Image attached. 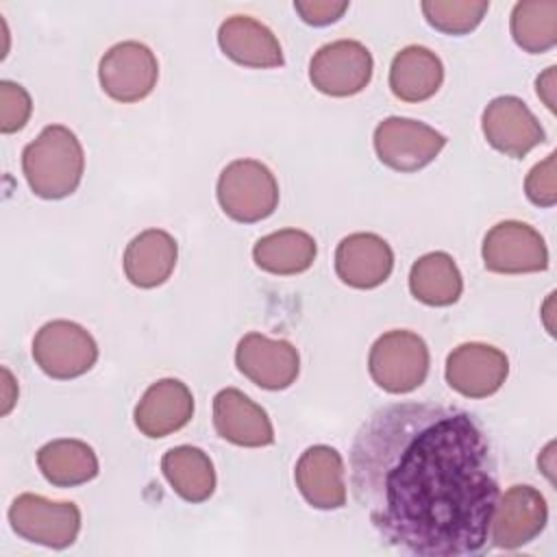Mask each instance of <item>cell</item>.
<instances>
[{
	"label": "cell",
	"instance_id": "cell-14",
	"mask_svg": "<svg viewBox=\"0 0 557 557\" xmlns=\"http://www.w3.org/2000/svg\"><path fill=\"white\" fill-rule=\"evenodd\" d=\"M237 370L263 389H285L300 372V357L287 339H270L261 333H248L235 348Z\"/></svg>",
	"mask_w": 557,
	"mask_h": 557
},
{
	"label": "cell",
	"instance_id": "cell-9",
	"mask_svg": "<svg viewBox=\"0 0 557 557\" xmlns=\"http://www.w3.org/2000/svg\"><path fill=\"white\" fill-rule=\"evenodd\" d=\"M483 263L496 274H529L548 268L544 237L527 222L505 220L492 226L481 246Z\"/></svg>",
	"mask_w": 557,
	"mask_h": 557
},
{
	"label": "cell",
	"instance_id": "cell-5",
	"mask_svg": "<svg viewBox=\"0 0 557 557\" xmlns=\"http://www.w3.org/2000/svg\"><path fill=\"white\" fill-rule=\"evenodd\" d=\"M33 359L48 376L67 381L94 368L98 344L85 326L70 320H52L37 331Z\"/></svg>",
	"mask_w": 557,
	"mask_h": 557
},
{
	"label": "cell",
	"instance_id": "cell-4",
	"mask_svg": "<svg viewBox=\"0 0 557 557\" xmlns=\"http://www.w3.org/2000/svg\"><path fill=\"white\" fill-rule=\"evenodd\" d=\"M429 363L426 342L405 329L383 333L368 355L372 381L389 394H407L420 387L429 374Z\"/></svg>",
	"mask_w": 557,
	"mask_h": 557
},
{
	"label": "cell",
	"instance_id": "cell-11",
	"mask_svg": "<svg viewBox=\"0 0 557 557\" xmlns=\"http://www.w3.org/2000/svg\"><path fill=\"white\" fill-rule=\"evenodd\" d=\"M548 522L546 498L533 485H511L498 500L490 520L494 546L513 550L533 542Z\"/></svg>",
	"mask_w": 557,
	"mask_h": 557
},
{
	"label": "cell",
	"instance_id": "cell-20",
	"mask_svg": "<svg viewBox=\"0 0 557 557\" xmlns=\"http://www.w3.org/2000/svg\"><path fill=\"white\" fill-rule=\"evenodd\" d=\"M178 259L176 239L161 228H148L135 235L124 250V274L141 289L163 285L174 272Z\"/></svg>",
	"mask_w": 557,
	"mask_h": 557
},
{
	"label": "cell",
	"instance_id": "cell-27",
	"mask_svg": "<svg viewBox=\"0 0 557 557\" xmlns=\"http://www.w3.org/2000/svg\"><path fill=\"white\" fill-rule=\"evenodd\" d=\"M422 13L426 22L446 35H466L485 17L487 0H424Z\"/></svg>",
	"mask_w": 557,
	"mask_h": 557
},
{
	"label": "cell",
	"instance_id": "cell-10",
	"mask_svg": "<svg viewBox=\"0 0 557 557\" xmlns=\"http://www.w3.org/2000/svg\"><path fill=\"white\" fill-rule=\"evenodd\" d=\"M98 78L104 94L115 102H137L154 89L159 63L146 44L120 41L102 54Z\"/></svg>",
	"mask_w": 557,
	"mask_h": 557
},
{
	"label": "cell",
	"instance_id": "cell-30",
	"mask_svg": "<svg viewBox=\"0 0 557 557\" xmlns=\"http://www.w3.org/2000/svg\"><path fill=\"white\" fill-rule=\"evenodd\" d=\"M294 9H296V13L300 15L302 22H307L311 26H326V24L337 22L346 13L348 2L346 0H342V2H335V0H296Z\"/></svg>",
	"mask_w": 557,
	"mask_h": 557
},
{
	"label": "cell",
	"instance_id": "cell-22",
	"mask_svg": "<svg viewBox=\"0 0 557 557\" xmlns=\"http://www.w3.org/2000/svg\"><path fill=\"white\" fill-rule=\"evenodd\" d=\"M318 246L315 239L300 228H281L263 235L252 246L255 265L263 272L289 276L300 274L315 261Z\"/></svg>",
	"mask_w": 557,
	"mask_h": 557
},
{
	"label": "cell",
	"instance_id": "cell-29",
	"mask_svg": "<svg viewBox=\"0 0 557 557\" xmlns=\"http://www.w3.org/2000/svg\"><path fill=\"white\" fill-rule=\"evenodd\" d=\"M524 194L537 207H553L557 202V183H555V152L544 161L531 168L524 178Z\"/></svg>",
	"mask_w": 557,
	"mask_h": 557
},
{
	"label": "cell",
	"instance_id": "cell-18",
	"mask_svg": "<svg viewBox=\"0 0 557 557\" xmlns=\"http://www.w3.org/2000/svg\"><path fill=\"white\" fill-rule=\"evenodd\" d=\"M194 416V396L178 379H159L135 405V426L146 437H165L183 429Z\"/></svg>",
	"mask_w": 557,
	"mask_h": 557
},
{
	"label": "cell",
	"instance_id": "cell-7",
	"mask_svg": "<svg viewBox=\"0 0 557 557\" xmlns=\"http://www.w3.org/2000/svg\"><path fill=\"white\" fill-rule=\"evenodd\" d=\"M446 146V137L433 126L411 117H385L374 128V150L383 165L396 172H418Z\"/></svg>",
	"mask_w": 557,
	"mask_h": 557
},
{
	"label": "cell",
	"instance_id": "cell-24",
	"mask_svg": "<svg viewBox=\"0 0 557 557\" xmlns=\"http://www.w3.org/2000/svg\"><path fill=\"white\" fill-rule=\"evenodd\" d=\"M409 289L416 300L431 307H448L459 300L463 278L448 252L435 250L422 255L409 272Z\"/></svg>",
	"mask_w": 557,
	"mask_h": 557
},
{
	"label": "cell",
	"instance_id": "cell-28",
	"mask_svg": "<svg viewBox=\"0 0 557 557\" xmlns=\"http://www.w3.org/2000/svg\"><path fill=\"white\" fill-rule=\"evenodd\" d=\"M33 113V100L28 91L13 81H0V131L11 135L26 126Z\"/></svg>",
	"mask_w": 557,
	"mask_h": 557
},
{
	"label": "cell",
	"instance_id": "cell-31",
	"mask_svg": "<svg viewBox=\"0 0 557 557\" xmlns=\"http://www.w3.org/2000/svg\"><path fill=\"white\" fill-rule=\"evenodd\" d=\"M535 89H537V96L544 100V104L555 111V67H546V72L542 76H537L535 81Z\"/></svg>",
	"mask_w": 557,
	"mask_h": 557
},
{
	"label": "cell",
	"instance_id": "cell-19",
	"mask_svg": "<svg viewBox=\"0 0 557 557\" xmlns=\"http://www.w3.org/2000/svg\"><path fill=\"white\" fill-rule=\"evenodd\" d=\"M220 50L244 67H281L283 48L276 35L250 15H231L218 28Z\"/></svg>",
	"mask_w": 557,
	"mask_h": 557
},
{
	"label": "cell",
	"instance_id": "cell-8",
	"mask_svg": "<svg viewBox=\"0 0 557 557\" xmlns=\"http://www.w3.org/2000/svg\"><path fill=\"white\" fill-rule=\"evenodd\" d=\"M372 54L355 39L324 44L309 63L311 85L326 96L346 98L363 91L372 78Z\"/></svg>",
	"mask_w": 557,
	"mask_h": 557
},
{
	"label": "cell",
	"instance_id": "cell-13",
	"mask_svg": "<svg viewBox=\"0 0 557 557\" xmlns=\"http://www.w3.org/2000/svg\"><path fill=\"white\" fill-rule=\"evenodd\" d=\"M509 374L507 355L483 342H468L446 359V383L466 398H487L500 389Z\"/></svg>",
	"mask_w": 557,
	"mask_h": 557
},
{
	"label": "cell",
	"instance_id": "cell-2",
	"mask_svg": "<svg viewBox=\"0 0 557 557\" xmlns=\"http://www.w3.org/2000/svg\"><path fill=\"white\" fill-rule=\"evenodd\" d=\"M85 170L78 137L63 124L46 126L22 152V172L35 196L61 200L76 191Z\"/></svg>",
	"mask_w": 557,
	"mask_h": 557
},
{
	"label": "cell",
	"instance_id": "cell-17",
	"mask_svg": "<svg viewBox=\"0 0 557 557\" xmlns=\"http://www.w3.org/2000/svg\"><path fill=\"white\" fill-rule=\"evenodd\" d=\"M296 487L315 509H339L346 505L344 459L333 446H309L294 468Z\"/></svg>",
	"mask_w": 557,
	"mask_h": 557
},
{
	"label": "cell",
	"instance_id": "cell-21",
	"mask_svg": "<svg viewBox=\"0 0 557 557\" xmlns=\"http://www.w3.org/2000/svg\"><path fill=\"white\" fill-rule=\"evenodd\" d=\"M444 83L442 59L424 46H407L392 59L389 87L403 102H422Z\"/></svg>",
	"mask_w": 557,
	"mask_h": 557
},
{
	"label": "cell",
	"instance_id": "cell-3",
	"mask_svg": "<svg viewBox=\"0 0 557 557\" xmlns=\"http://www.w3.org/2000/svg\"><path fill=\"white\" fill-rule=\"evenodd\" d=\"M215 194L222 211L244 224L270 218L278 205V183L272 170L257 159L231 161L220 172Z\"/></svg>",
	"mask_w": 557,
	"mask_h": 557
},
{
	"label": "cell",
	"instance_id": "cell-12",
	"mask_svg": "<svg viewBox=\"0 0 557 557\" xmlns=\"http://www.w3.org/2000/svg\"><path fill=\"white\" fill-rule=\"evenodd\" d=\"M487 144L513 159H522L546 139V133L531 109L516 96H498L487 102L481 117Z\"/></svg>",
	"mask_w": 557,
	"mask_h": 557
},
{
	"label": "cell",
	"instance_id": "cell-15",
	"mask_svg": "<svg viewBox=\"0 0 557 557\" xmlns=\"http://www.w3.org/2000/svg\"><path fill=\"white\" fill-rule=\"evenodd\" d=\"M394 268L389 244L376 233H352L337 244V278L355 289H372L385 283Z\"/></svg>",
	"mask_w": 557,
	"mask_h": 557
},
{
	"label": "cell",
	"instance_id": "cell-26",
	"mask_svg": "<svg viewBox=\"0 0 557 557\" xmlns=\"http://www.w3.org/2000/svg\"><path fill=\"white\" fill-rule=\"evenodd\" d=\"M511 37L529 54L548 52L557 44V2H516L511 11Z\"/></svg>",
	"mask_w": 557,
	"mask_h": 557
},
{
	"label": "cell",
	"instance_id": "cell-23",
	"mask_svg": "<svg viewBox=\"0 0 557 557\" xmlns=\"http://www.w3.org/2000/svg\"><path fill=\"white\" fill-rule=\"evenodd\" d=\"M37 466L44 479L57 487H76L98 474L94 448L81 440H52L37 450Z\"/></svg>",
	"mask_w": 557,
	"mask_h": 557
},
{
	"label": "cell",
	"instance_id": "cell-1",
	"mask_svg": "<svg viewBox=\"0 0 557 557\" xmlns=\"http://www.w3.org/2000/svg\"><path fill=\"white\" fill-rule=\"evenodd\" d=\"M350 485L379 537L418 557L481 553L500 494L481 424L437 403L370 413L350 444Z\"/></svg>",
	"mask_w": 557,
	"mask_h": 557
},
{
	"label": "cell",
	"instance_id": "cell-25",
	"mask_svg": "<svg viewBox=\"0 0 557 557\" xmlns=\"http://www.w3.org/2000/svg\"><path fill=\"white\" fill-rule=\"evenodd\" d=\"M172 490L187 503H205L215 490V470L209 455L196 446H174L161 459Z\"/></svg>",
	"mask_w": 557,
	"mask_h": 557
},
{
	"label": "cell",
	"instance_id": "cell-16",
	"mask_svg": "<svg viewBox=\"0 0 557 557\" xmlns=\"http://www.w3.org/2000/svg\"><path fill=\"white\" fill-rule=\"evenodd\" d=\"M213 426L235 446L259 448L274 442L272 422L261 405L235 387H224L213 398Z\"/></svg>",
	"mask_w": 557,
	"mask_h": 557
},
{
	"label": "cell",
	"instance_id": "cell-6",
	"mask_svg": "<svg viewBox=\"0 0 557 557\" xmlns=\"http://www.w3.org/2000/svg\"><path fill=\"white\" fill-rule=\"evenodd\" d=\"M11 529L26 542L48 548H67L81 531V509L67 500H48L39 494H20L9 507Z\"/></svg>",
	"mask_w": 557,
	"mask_h": 557
}]
</instances>
